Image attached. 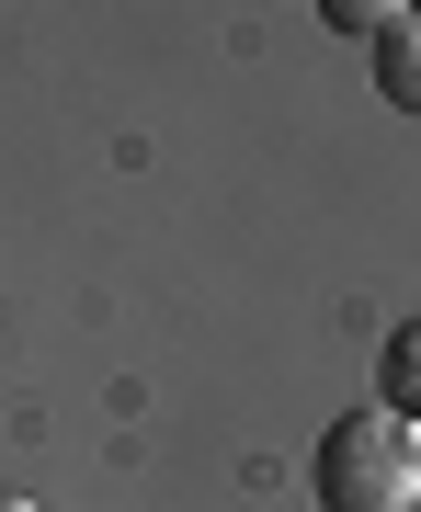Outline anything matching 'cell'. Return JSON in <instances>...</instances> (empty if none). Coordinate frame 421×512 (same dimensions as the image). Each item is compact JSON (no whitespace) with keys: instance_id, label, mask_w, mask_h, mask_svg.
<instances>
[{"instance_id":"cell-4","label":"cell","mask_w":421,"mask_h":512,"mask_svg":"<svg viewBox=\"0 0 421 512\" xmlns=\"http://www.w3.org/2000/svg\"><path fill=\"white\" fill-rule=\"evenodd\" d=\"M399 12H410V0H319V23H330V35H365V46H376Z\"/></svg>"},{"instance_id":"cell-6","label":"cell","mask_w":421,"mask_h":512,"mask_svg":"<svg viewBox=\"0 0 421 512\" xmlns=\"http://www.w3.org/2000/svg\"><path fill=\"white\" fill-rule=\"evenodd\" d=\"M410 12H421V0H410Z\"/></svg>"},{"instance_id":"cell-1","label":"cell","mask_w":421,"mask_h":512,"mask_svg":"<svg viewBox=\"0 0 421 512\" xmlns=\"http://www.w3.org/2000/svg\"><path fill=\"white\" fill-rule=\"evenodd\" d=\"M308 478H319V512H421V433L399 410H342Z\"/></svg>"},{"instance_id":"cell-2","label":"cell","mask_w":421,"mask_h":512,"mask_svg":"<svg viewBox=\"0 0 421 512\" xmlns=\"http://www.w3.org/2000/svg\"><path fill=\"white\" fill-rule=\"evenodd\" d=\"M376 92L399 103V114H421V12H399L376 35Z\"/></svg>"},{"instance_id":"cell-5","label":"cell","mask_w":421,"mask_h":512,"mask_svg":"<svg viewBox=\"0 0 421 512\" xmlns=\"http://www.w3.org/2000/svg\"><path fill=\"white\" fill-rule=\"evenodd\" d=\"M0 512H35V501H12V490H0Z\"/></svg>"},{"instance_id":"cell-3","label":"cell","mask_w":421,"mask_h":512,"mask_svg":"<svg viewBox=\"0 0 421 512\" xmlns=\"http://www.w3.org/2000/svg\"><path fill=\"white\" fill-rule=\"evenodd\" d=\"M376 410L421 421V319H399V330H387V353H376Z\"/></svg>"}]
</instances>
